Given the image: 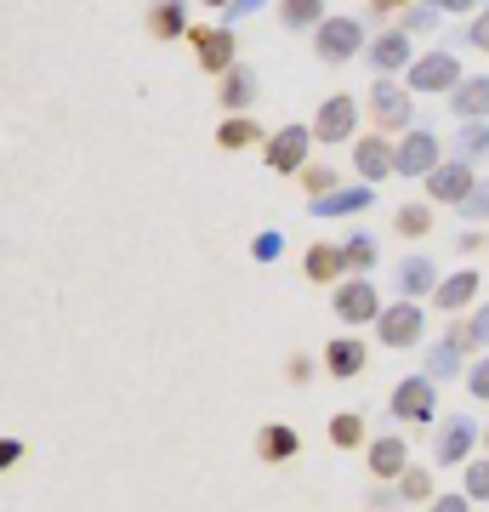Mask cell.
Here are the masks:
<instances>
[{"label": "cell", "instance_id": "ffe728a7", "mask_svg": "<svg viewBox=\"0 0 489 512\" xmlns=\"http://www.w3.org/2000/svg\"><path fill=\"white\" fill-rule=\"evenodd\" d=\"M251 103H256V74L234 63V69H228V80H222V109L239 114V109H251Z\"/></svg>", "mask_w": 489, "mask_h": 512}, {"label": "cell", "instance_id": "1f68e13d", "mask_svg": "<svg viewBox=\"0 0 489 512\" xmlns=\"http://www.w3.org/2000/svg\"><path fill=\"white\" fill-rule=\"evenodd\" d=\"M302 183L313 188V200H325V194H336V171H330V165H308Z\"/></svg>", "mask_w": 489, "mask_h": 512}, {"label": "cell", "instance_id": "30bf717a", "mask_svg": "<svg viewBox=\"0 0 489 512\" xmlns=\"http://www.w3.org/2000/svg\"><path fill=\"white\" fill-rule=\"evenodd\" d=\"M353 165H359V177L381 183L387 171H399V148H387V137H359L353 143Z\"/></svg>", "mask_w": 489, "mask_h": 512}, {"label": "cell", "instance_id": "5bb4252c", "mask_svg": "<svg viewBox=\"0 0 489 512\" xmlns=\"http://www.w3.org/2000/svg\"><path fill=\"white\" fill-rule=\"evenodd\" d=\"M370 63L381 69V80L393 69H404V63H410V35H404V29H387L381 40H370Z\"/></svg>", "mask_w": 489, "mask_h": 512}, {"label": "cell", "instance_id": "52a82bcc", "mask_svg": "<svg viewBox=\"0 0 489 512\" xmlns=\"http://www.w3.org/2000/svg\"><path fill=\"white\" fill-rule=\"evenodd\" d=\"M336 313H342L347 325H364V319H381L376 285H370V279H347V285H336Z\"/></svg>", "mask_w": 489, "mask_h": 512}, {"label": "cell", "instance_id": "f35d334b", "mask_svg": "<svg viewBox=\"0 0 489 512\" xmlns=\"http://www.w3.org/2000/svg\"><path fill=\"white\" fill-rule=\"evenodd\" d=\"M433 23H438V6H421V12L404 18V35H410V29H433Z\"/></svg>", "mask_w": 489, "mask_h": 512}, {"label": "cell", "instance_id": "7bdbcfd3", "mask_svg": "<svg viewBox=\"0 0 489 512\" xmlns=\"http://www.w3.org/2000/svg\"><path fill=\"white\" fill-rule=\"evenodd\" d=\"M433 6H438V12H467L472 0H433Z\"/></svg>", "mask_w": 489, "mask_h": 512}, {"label": "cell", "instance_id": "7a4b0ae2", "mask_svg": "<svg viewBox=\"0 0 489 512\" xmlns=\"http://www.w3.org/2000/svg\"><path fill=\"white\" fill-rule=\"evenodd\" d=\"M421 325H427V313H421L416 302H393V308L376 319V336L387 348H410V342H421Z\"/></svg>", "mask_w": 489, "mask_h": 512}, {"label": "cell", "instance_id": "5b68a950", "mask_svg": "<svg viewBox=\"0 0 489 512\" xmlns=\"http://www.w3.org/2000/svg\"><path fill=\"white\" fill-rule=\"evenodd\" d=\"M370 114H376L381 131H404V126H410V86L381 80L376 92H370Z\"/></svg>", "mask_w": 489, "mask_h": 512}, {"label": "cell", "instance_id": "d6a6232c", "mask_svg": "<svg viewBox=\"0 0 489 512\" xmlns=\"http://www.w3.org/2000/svg\"><path fill=\"white\" fill-rule=\"evenodd\" d=\"M467 495L489 501V461H467Z\"/></svg>", "mask_w": 489, "mask_h": 512}, {"label": "cell", "instance_id": "6da1fadb", "mask_svg": "<svg viewBox=\"0 0 489 512\" xmlns=\"http://www.w3.org/2000/svg\"><path fill=\"white\" fill-rule=\"evenodd\" d=\"M455 86H461L455 52H427L410 63V92H455Z\"/></svg>", "mask_w": 489, "mask_h": 512}, {"label": "cell", "instance_id": "7402d4cb", "mask_svg": "<svg viewBox=\"0 0 489 512\" xmlns=\"http://www.w3.org/2000/svg\"><path fill=\"white\" fill-rule=\"evenodd\" d=\"M342 268H347L342 245H313V251H308V279H319V285H325V279H336Z\"/></svg>", "mask_w": 489, "mask_h": 512}, {"label": "cell", "instance_id": "2e32d148", "mask_svg": "<svg viewBox=\"0 0 489 512\" xmlns=\"http://www.w3.org/2000/svg\"><path fill=\"white\" fill-rule=\"evenodd\" d=\"M450 103H455V114H461V120H484V114H489V74L461 80V86L450 92Z\"/></svg>", "mask_w": 489, "mask_h": 512}, {"label": "cell", "instance_id": "74e56055", "mask_svg": "<svg viewBox=\"0 0 489 512\" xmlns=\"http://www.w3.org/2000/svg\"><path fill=\"white\" fill-rule=\"evenodd\" d=\"M279 251H285V239L279 234H256V262H273Z\"/></svg>", "mask_w": 489, "mask_h": 512}, {"label": "cell", "instance_id": "7c38bea8", "mask_svg": "<svg viewBox=\"0 0 489 512\" xmlns=\"http://www.w3.org/2000/svg\"><path fill=\"white\" fill-rule=\"evenodd\" d=\"M353 120H359L353 97H330L325 109H319V120H313V137H319V143H342L347 131H353Z\"/></svg>", "mask_w": 489, "mask_h": 512}, {"label": "cell", "instance_id": "4dcf8cb0", "mask_svg": "<svg viewBox=\"0 0 489 512\" xmlns=\"http://www.w3.org/2000/svg\"><path fill=\"white\" fill-rule=\"evenodd\" d=\"M154 29H160V40L182 35V0H165L160 12H154Z\"/></svg>", "mask_w": 489, "mask_h": 512}, {"label": "cell", "instance_id": "f1b7e54d", "mask_svg": "<svg viewBox=\"0 0 489 512\" xmlns=\"http://www.w3.org/2000/svg\"><path fill=\"white\" fill-rule=\"evenodd\" d=\"M455 353H461V348H455L450 336H444V342L433 348V359H427V376H433V382H438V376H455V365H461Z\"/></svg>", "mask_w": 489, "mask_h": 512}, {"label": "cell", "instance_id": "f546056e", "mask_svg": "<svg viewBox=\"0 0 489 512\" xmlns=\"http://www.w3.org/2000/svg\"><path fill=\"white\" fill-rule=\"evenodd\" d=\"M364 439V421L359 416H330V444H342V450H347V444H359Z\"/></svg>", "mask_w": 489, "mask_h": 512}, {"label": "cell", "instance_id": "83f0119b", "mask_svg": "<svg viewBox=\"0 0 489 512\" xmlns=\"http://www.w3.org/2000/svg\"><path fill=\"white\" fill-rule=\"evenodd\" d=\"M461 154H467V160H484L489 154V126L484 120H467V131H461Z\"/></svg>", "mask_w": 489, "mask_h": 512}, {"label": "cell", "instance_id": "ac0fdd59", "mask_svg": "<svg viewBox=\"0 0 489 512\" xmlns=\"http://www.w3.org/2000/svg\"><path fill=\"white\" fill-rule=\"evenodd\" d=\"M256 450H262V461H290L296 450H302V433L273 421V427H262V433H256Z\"/></svg>", "mask_w": 489, "mask_h": 512}, {"label": "cell", "instance_id": "e575fe53", "mask_svg": "<svg viewBox=\"0 0 489 512\" xmlns=\"http://www.w3.org/2000/svg\"><path fill=\"white\" fill-rule=\"evenodd\" d=\"M461 217H472V222L489 217V183H478V188L467 194V200H461Z\"/></svg>", "mask_w": 489, "mask_h": 512}, {"label": "cell", "instance_id": "f6af8a7d", "mask_svg": "<svg viewBox=\"0 0 489 512\" xmlns=\"http://www.w3.org/2000/svg\"><path fill=\"white\" fill-rule=\"evenodd\" d=\"M205 6H222V12H228V6H234V0H205Z\"/></svg>", "mask_w": 489, "mask_h": 512}, {"label": "cell", "instance_id": "4fadbf2b", "mask_svg": "<svg viewBox=\"0 0 489 512\" xmlns=\"http://www.w3.org/2000/svg\"><path fill=\"white\" fill-rule=\"evenodd\" d=\"M194 52H200V63L211 74H228L234 69V29H200L194 35Z\"/></svg>", "mask_w": 489, "mask_h": 512}, {"label": "cell", "instance_id": "277c9868", "mask_svg": "<svg viewBox=\"0 0 489 512\" xmlns=\"http://www.w3.org/2000/svg\"><path fill=\"white\" fill-rule=\"evenodd\" d=\"M313 46H319V57H325V63H347V57L364 46L359 18H325V23H319V40H313Z\"/></svg>", "mask_w": 489, "mask_h": 512}, {"label": "cell", "instance_id": "3957f363", "mask_svg": "<svg viewBox=\"0 0 489 512\" xmlns=\"http://www.w3.org/2000/svg\"><path fill=\"white\" fill-rule=\"evenodd\" d=\"M433 404H438L433 376H404L393 387V416H404V421H433Z\"/></svg>", "mask_w": 489, "mask_h": 512}, {"label": "cell", "instance_id": "8fae6325", "mask_svg": "<svg viewBox=\"0 0 489 512\" xmlns=\"http://www.w3.org/2000/svg\"><path fill=\"white\" fill-rule=\"evenodd\" d=\"M472 188H478V177H472V165L467 160H450V165H438L433 177H427V194H433V200H467Z\"/></svg>", "mask_w": 489, "mask_h": 512}, {"label": "cell", "instance_id": "ab89813d", "mask_svg": "<svg viewBox=\"0 0 489 512\" xmlns=\"http://www.w3.org/2000/svg\"><path fill=\"white\" fill-rule=\"evenodd\" d=\"M467 40H472V46H484V52H489V12H478V18H472Z\"/></svg>", "mask_w": 489, "mask_h": 512}, {"label": "cell", "instance_id": "d4e9b609", "mask_svg": "<svg viewBox=\"0 0 489 512\" xmlns=\"http://www.w3.org/2000/svg\"><path fill=\"white\" fill-rule=\"evenodd\" d=\"M262 131H256V120H245V114H234V120H222V131H217V143L222 148H245V143H256Z\"/></svg>", "mask_w": 489, "mask_h": 512}, {"label": "cell", "instance_id": "44dd1931", "mask_svg": "<svg viewBox=\"0 0 489 512\" xmlns=\"http://www.w3.org/2000/svg\"><path fill=\"white\" fill-rule=\"evenodd\" d=\"M279 23H285V29L325 23V0H279Z\"/></svg>", "mask_w": 489, "mask_h": 512}, {"label": "cell", "instance_id": "60d3db41", "mask_svg": "<svg viewBox=\"0 0 489 512\" xmlns=\"http://www.w3.org/2000/svg\"><path fill=\"white\" fill-rule=\"evenodd\" d=\"M467 336H472V348H478V342H489V308H478V319L467 325Z\"/></svg>", "mask_w": 489, "mask_h": 512}, {"label": "cell", "instance_id": "b9f144b4", "mask_svg": "<svg viewBox=\"0 0 489 512\" xmlns=\"http://www.w3.org/2000/svg\"><path fill=\"white\" fill-rule=\"evenodd\" d=\"M262 6H268V0H234V6H228V23L251 18V12H262Z\"/></svg>", "mask_w": 489, "mask_h": 512}, {"label": "cell", "instance_id": "484cf974", "mask_svg": "<svg viewBox=\"0 0 489 512\" xmlns=\"http://www.w3.org/2000/svg\"><path fill=\"white\" fill-rule=\"evenodd\" d=\"M342 256H347V268H353V274H364V268H376V239L370 234H353L342 245Z\"/></svg>", "mask_w": 489, "mask_h": 512}, {"label": "cell", "instance_id": "8d00e7d4", "mask_svg": "<svg viewBox=\"0 0 489 512\" xmlns=\"http://www.w3.org/2000/svg\"><path fill=\"white\" fill-rule=\"evenodd\" d=\"M427 512H472V495H433Z\"/></svg>", "mask_w": 489, "mask_h": 512}, {"label": "cell", "instance_id": "d590c367", "mask_svg": "<svg viewBox=\"0 0 489 512\" xmlns=\"http://www.w3.org/2000/svg\"><path fill=\"white\" fill-rule=\"evenodd\" d=\"M467 393H472V399H484V404H489V359H478V365L467 370Z\"/></svg>", "mask_w": 489, "mask_h": 512}, {"label": "cell", "instance_id": "e0dca14e", "mask_svg": "<svg viewBox=\"0 0 489 512\" xmlns=\"http://www.w3.org/2000/svg\"><path fill=\"white\" fill-rule=\"evenodd\" d=\"M472 296H478V268H467V274H450V279L433 291V302H438L444 313H461Z\"/></svg>", "mask_w": 489, "mask_h": 512}, {"label": "cell", "instance_id": "836d02e7", "mask_svg": "<svg viewBox=\"0 0 489 512\" xmlns=\"http://www.w3.org/2000/svg\"><path fill=\"white\" fill-rule=\"evenodd\" d=\"M427 490H433V473H427V467H410V473H404V501H421Z\"/></svg>", "mask_w": 489, "mask_h": 512}, {"label": "cell", "instance_id": "4316f807", "mask_svg": "<svg viewBox=\"0 0 489 512\" xmlns=\"http://www.w3.org/2000/svg\"><path fill=\"white\" fill-rule=\"evenodd\" d=\"M427 228H433V205H404V211H399V234L421 239Z\"/></svg>", "mask_w": 489, "mask_h": 512}, {"label": "cell", "instance_id": "ee69618b", "mask_svg": "<svg viewBox=\"0 0 489 512\" xmlns=\"http://www.w3.org/2000/svg\"><path fill=\"white\" fill-rule=\"evenodd\" d=\"M370 6H376V12H387V6H404V0H370Z\"/></svg>", "mask_w": 489, "mask_h": 512}, {"label": "cell", "instance_id": "9c48e42d", "mask_svg": "<svg viewBox=\"0 0 489 512\" xmlns=\"http://www.w3.org/2000/svg\"><path fill=\"white\" fill-rule=\"evenodd\" d=\"M438 171V137L433 131H410L399 143V177H433Z\"/></svg>", "mask_w": 489, "mask_h": 512}, {"label": "cell", "instance_id": "cb8c5ba5", "mask_svg": "<svg viewBox=\"0 0 489 512\" xmlns=\"http://www.w3.org/2000/svg\"><path fill=\"white\" fill-rule=\"evenodd\" d=\"M399 285H404L410 296L438 291V285H433V262H427V256H410V262H399Z\"/></svg>", "mask_w": 489, "mask_h": 512}, {"label": "cell", "instance_id": "9a60e30c", "mask_svg": "<svg viewBox=\"0 0 489 512\" xmlns=\"http://www.w3.org/2000/svg\"><path fill=\"white\" fill-rule=\"evenodd\" d=\"M370 473H376V478L410 473V444H404V439H376V444H370Z\"/></svg>", "mask_w": 489, "mask_h": 512}, {"label": "cell", "instance_id": "d6986e66", "mask_svg": "<svg viewBox=\"0 0 489 512\" xmlns=\"http://www.w3.org/2000/svg\"><path fill=\"white\" fill-rule=\"evenodd\" d=\"M370 200H376L370 188H336L325 200H313V217H353V211H364Z\"/></svg>", "mask_w": 489, "mask_h": 512}, {"label": "cell", "instance_id": "603a6c76", "mask_svg": "<svg viewBox=\"0 0 489 512\" xmlns=\"http://www.w3.org/2000/svg\"><path fill=\"white\" fill-rule=\"evenodd\" d=\"M325 365H330V376H359L364 370V342H330Z\"/></svg>", "mask_w": 489, "mask_h": 512}, {"label": "cell", "instance_id": "8992f818", "mask_svg": "<svg viewBox=\"0 0 489 512\" xmlns=\"http://www.w3.org/2000/svg\"><path fill=\"white\" fill-rule=\"evenodd\" d=\"M308 143H313V131H308V126H285V131H273L268 165H273V171H302V165H308Z\"/></svg>", "mask_w": 489, "mask_h": 512}, {"label": "cell", "instance_id": "ba28073f", "mask_svg": "<svg viewBox=\"0 0 489 512\" xmlns=\"http://www.w3.org/2000/svg\"><path fill=\"white\" fill-rule=\"evenodd\" d=\"M472 439H478V427H472L467 416H450L444 427H438V444H433V461L438 467H461L472 450Z\"/></svg>", "mask_w": 489, "mask_h": 512}]
</instances>
